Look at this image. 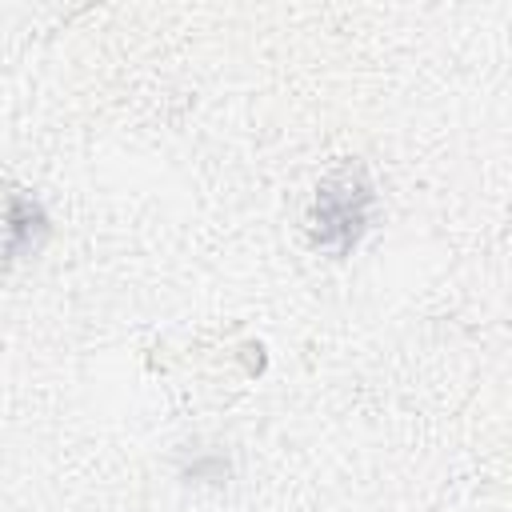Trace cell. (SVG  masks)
<instances>
[{
    "label": "cell",
    "mask_w": 512,
    "mask_h": 512,
    "mask_svg": "<svg viewBox=\"0 0 512 512\" xmlns=\"http://www.w3.org/2000/svg\"><path fill=\"white\" fill-rule=\"evenodd\" d=\"M364 204H368V188L364 184L352 188V172H344L332 184H324L320 204H316V212H320V240H332V228L344 232V244L356 240L360 220H364Z\"/></svg>",
    "instance_id": "6da1fadb"
}]
</instances>
